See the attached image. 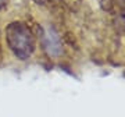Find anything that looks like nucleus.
<instances>
[{
	"mask_svg": "<svg viewBox=\"0 0 125 117\" xmlns=\"http://www.w3.org/2000/svg\"><path fill=\"white\" fill-rule=\"evenodd\" d=\"M40 41H42V46L47 56L50 57H57L60 56L62 52V46H61V41H60V36H58L57 31L53 27H43L40 28Z\"/></svg>",
	"mask_w": 125,
	"mask_h": 117,
	"instance_id": "f03ea898",
	"label": "nucleus"
},
{
	"mask_svg": "<svg viewBox=\"0 0 125 117\" xmlns=\"http://www.w3.org/2000/svg\"><path fill=\"white\" fill-rule=\"evenodd\" d=\"M6 41L20 60H27L35 50V36L24 23H11L6 28Z\"/></svg>",
	"mask_w": 125,
	"mask_h": 117,
	"instance_id": "f257e3e1",
	"label": "nucleus"
},
{
	"mask_svg": "<svg viewBox=\"0 0 125 117\" xmlns=\"http://www.w3.org/2000/svg\"><path fill=\"white\" fill-rule=\"evenodd\" d=\"M4 4H6V0H0V9H1Z\"/></svg>",
	"mask_w": 125,
	"mask_h": 117,
	"instance_id": "7ed1b4c3",
	"label": "nucleus"
}]
</instances>
